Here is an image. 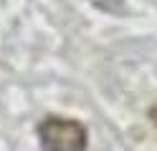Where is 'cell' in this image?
Instances as JSON below:
<instances>
[{
  "label": "cell",
  "mask_w": 157,
  "mask_h": 151,
  "mask_svg": "<svg viewBox=\"0 0 157 151\" xmlns=\"http://www.w3.org/2000/svg\"><path fill=\"white\" fill-rule=\"evenodd\" d=\"M86 126L76 118L46 116L38 124V141L43 151H86Z\"/></svg>",
  "instance_id": "obj_1"
},
{
  "label": "cell",
  "mask_w": 157,
  "mask_h": 151,
  "mask_svg": "<svg viewBox=\"0 0 157 151\" xmlns=\"http://www.w3.org/2000/svg\"><path fill=\"white\" fill-rule=\"evenodd\" d=\"M150 118H152V124L157 126V106H152V111H150Z\"/></svg>",
  "instance_id": "obj_2"
},
{
  "label": "cell",
  "mask_w": 157,
  "mask_h": 151,
  "mask_svg": "<svg viewBox=\"0 0 157 151\" xmlns=\"http://www.w3.org/2000/svg\"><path fill=\"white\" fill-rule=\"evenodd\" d=\"M109 3H114V0H96V5H101V8H109Z\"/></svg>",
  "instance_id": "obj_3"
}]
</instances>
